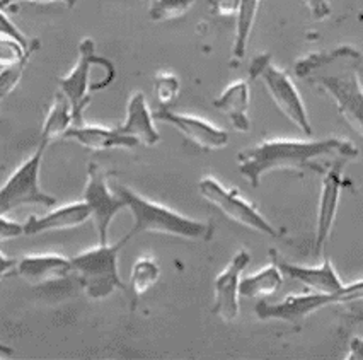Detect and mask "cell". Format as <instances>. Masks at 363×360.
Listing matches in <instances>:
<instances>
[{
    "instance_id": "6da1fadb",
    "label": "cell",
    "mask_w": 363,
    "mask_h": 360,
    "mask_svg": "<svg viewBox=\"0 0 363 360\" xmlns=\"http://www.w3.org/2000/svg\"><path fill=\"white\" fill-rule=\"evenodd\" d=\"M357 146L343 138L324 141H294V138H273L247 147L238 154L239 171L251 186H259L264 175L273 171H303L314 169L323 173L328 166L319 164L323 159L358 158Z\"/></svg>"
},
{
    "instance_id": "7a4b0ae2",
    "label": "cell",
    "mask_w": 363,
    "mask_h": 360,
    "mask_svg": "<svg viewBox=\"0 0 363 360\" xmlns=\"http://www.w3.org/2000/svg\"><path fill=\"white\" fill-rule=\"evenodd\" d=\"M115 190L133 215V227L130 231L132 237L138 234H164L183 237V239L206 241L212 236L213 229L210 224L177 214L169 207L152 202L123 185H116Z\"/></svg>"
},
{
    "instance_id": "3957f363",
    "label": "cell",
    "mask_w": 363,
    "mask_h": 360,
    "mask_svg": "<svg viewBox=\"0 0 363 360\" xmlns=\"http://www.w3.org/2000/svg\"><path fill=\"white\" fill-rule=\"evenodd\" d=\"M130 237L128 234L115 244H98L72 258V268L79 275L80 285L91 299L101 300L115 290H128L118 272V258Z\"/></svg>"
},
{
    "instance_id": "277c9868",
    "label": "cell",
    "mask_w": 363,
    "mask_h": 360,
    "mask_svg": "<svg viewBox=\"0 0 363 360\" xmlns=\"http://www.w3.org/2000/svg\"><path fill=\"white\" fill-rule=\"evenodd\" d=\"M249 79L261 80L269 97H272V101L280 109V113L284 114L286 120L292 121L302 133L311 137L312 125L306 104H303V99L301 97V92L295 87L290 75L285 70L278 69L275 63H273L272 55H257L255 60L251 62V65H249Z\"/></svg>"
},
{
    "instance_id": "5b68a950",
    "label": "cell",
    "mask_w": 363,
    "mask_h": 360,
    "mask_svg": "<svg viewBox=\"0 0 363 360\" xmlns=\"http://www.w3.org/2000/svg\"><path fill=\"white\" fill-rule=\"evenodd\" d=\"M48 143L40 142L38 149L7 178L0 190V215H7L11 210L24 205H57V198L43 192L40 186L41 160Z\"/></svg>"
},
{
    "instance_id": "8992f818",
    "label": "cell",
    "mask_w": 363,
    "mask_h": 360,
    "mask_svg": "<svg viewBox=\"0 0 363 360\" xmlns=\"http://www.w3.org/2000/svg\"><path fill=\"white\" fill-rule=\"evenodd\" d=\"M198 192L232 222L259 232V234L272 237L280 236L278 229L273 227V224H269L268 219H264V215L251 202L240 197L235 188H227L215 178L206 176L198 183Z\"/></svg>"
},
{
    "instance_id": "52a82bcc",
    "label": "cell",
    "mask_w": 363,
    "mask_h": 360,
    "mask_svg": "<svg viewBox=\"0 0 363 360\" xmlns=\"http://www.w3.org/2000/svg\"><path fill=\"white\" fill-rule=\"evenodd\" d=\"M106 63H109V60L96 53L94 41L91 38H86L79 45V58L74 69L70 70V74L57 79L58 91L63 92V96L72 104L75 126L86 125L84 124V111L92 99L91 92L96 91L94 84L91 82L92 70H94V67L106 65Z\"/></svg>"
},
{
    "instance_id": "ba28073f",
    "label": "cell",
    "mask_w": 363,
    "mask_h": 360,
    "mask_svg": "<svg viewBox=\"0 0 363 360\" xmlns=\"http://www.w3.org/2000/svg\"><path fill=\"white\" fill-rule=\"evenodd\" d=\"M307 79L335 101L341 118L363 137V86L358 72L345 70L341 74L309 75Z\"/></svg>"
},
{
    "instance_id": "9c48e42d",
    "label": "cell",
    "mask_w": 363,
    "mask_h": 360,
    "mask_svg": "<svg viewBox=\"0 0 363 360\" xmlns=\"http://www.w3.org/2000/svg\"><path fill=\"white\" fill-rule=\"evenodd\" d=\"M84 202L91 209V217L98 232L99 244H108V232L113 219L126 209V203L116 190L108 185L106 175L101 171L98 164L91 163L87 169V181L84 186Z\"/></svg>"
},
{
    "instance_id": "30bf717a",
    "label": "cell",
    "mask_w": 363,
    "mask_h": 360,
    "mask_svg": "<svg viewBox=\"0 0 363 360\" xmlns=\"http://www.w3.org/2000/svg\"><path fill=\"white\" fill-rule=\"evenodd\" d=\"M348 159H335L323 171L320 181V197L318 207V220H315V237H314V255H323L333 226H335L337 205H340L341 190H343V169Z\"/></svg>"
},
{
    "instance_id": "8fae6325",
    "label": "cell",
    "mask_w": 363,
    "mask_h": 360,
    "mask_svg": "<svg viewBox=\"0 0 363 360\" xmlns=\"http://www.w3.org/2000/svg\"><path fill=\"white\" fill-rule=\"evenodd\" d=\"M337 304L336 294H319V292H312V294H292L286 295L281 302L269 304L266 299L259 300L256 304L255 311L256 316L263 321H285L290 324H298L306 320L307 316L314 315L319 309Z\"/></svg>"
},
{
    "instance_id": "7c38bea8",
    "label": "cell",
    "mask_w": 363,
    "mask_h": 360,
    "mask_svg": "<svg viewBox=\"0 0 363 360\" xmlns=\"http://www.w3.org/2000/svg\"><path fill=\"white\" fill-rule=\"evenodd\" d=\"M155 120L174 126L186 141L201 151H218L229 146V133L195 114L176 113L169 108H160L154 113Z\"/></svg>"
},
{
    "instance_id": "4fadbf2b",
    "label": "cell",
    "mask_w": 363,
    "mask_h": 360,
    "mask_svg": "<svg viewBox=\"0 0 363 360\" xmlns=\"http://www.w3.org/2000/svg\"><path fill=\"white\" fill-rule=\"evenodd\" d=\"M251 263V255L246 249H240L230 260V263L222 270L213 283V315H217L225 323H232L239 316V283L242 272Z\"/></svg>"
},
{
    "instance_id": "5bb4252c",
    "label": "cell",
    "mask_w": 363,
    "mask_h": 360,
    "mask_svg": "<svg viewBox=\"0 0 363 360\" xmlns=\"http://www.w3.org/2000/svg\"><path fill=\"white\" fill-rule=\"evenodd\" d=\"M269 255H272V260L280 266L284 275L294 278V280L301 282L302 285L309 287L312 292L335 295L345 287L343 280L340 278V275H337L336 268L333 266L329 258H326V260L318 266H301L289 263L284 258L278 256L275 251H272Z\"/></svg>"
},
{
    "instance_id": "9a60e30c",
    "label": "cell",
    "mask_w": 363,
    "mask_h": 360,
    "mask_svg": "<svg viewBox=\"0 0 363 360\" xmlns=\"http://www.w3.org/2000/svg\"><path fill=\"white\" fill-rule=\"evenodd\" d=\"M87 219H91V209L86 202H75L70 205L55 209L43 217L31 215L24 224V234L38 236L43 232H57V231H69L82 226Z\"/></svg>"
},
{
    "instance_id": "2e32d148",
    "label": "cell",
    "mask_w": 363,
    "mask_h": 360,
    "mask_svg": "<svg viewBox=\"0 0 363 360\" xmlns=\"http://www.w3.org/2000/svg\"><path fill=\"white\" fill-rule=\"evenodd\" d=\"M154 113H150L143 92L137 91L130 96L126 104V118L123 125H120L121 133L137 138L143 146L152 147L160 142V133L154 125Z\"/></svg>"
},
{
    "instance_id": "e0dca14e",
    "label": "cell",
    "mask_w": 363,
    "mask_h": 360,
    "mask_svg": "<svg viewBox=\"0 0 363 360\" xmlns=\"http://www.w3.org/2000/svg\"><path fill=\"white\" fill-rule=\"evenodd\" d=\"M72 268V260L60 255H28L16 265V273L29 283H46L65 278Z\"/></svg>"
},
{
    "instance_id": "ac0fdd59",
    "label": "cell",
    "mask_w": 363,
    "mask_h": 360,
    "mask_svg": "<svg viewBox=\"0 0 363 360\" xmlns=\"http://www.w3.org/2000/svg\"><path fill=\"white\" fill-rule=\"evenodd\" d=\"M67 138L79 142L89 151H111V149H135L138 146L137 138L121 133L120 129H106L101 125L72 126Z\"/></svg>"
},
{
    "instance_id": "d6986e66",
    "label": "cell",
    "mask_w": 363,
    "mask_h": 360,
    "mask_svg": "<svg viewBox=\"0 0 363 360\" xmlns=\"http://www.w3.org/2000/svg\"><path fill=\"white\" fill-rule=\"evenodd\" d=\"M249 103H251L249 82L247 80H235L223 89L222 94L213 101V106L229 118L232 126L238 132H249L251 130Z\"/></svg>"
},
{
    "instance_id": "ffe728a7",
    "label": "cell",
    "mask_w": 363,
    "mask_h": 360,
    "mask_svg": "<svg viewBox=\"0 0 363 360\" xmlns=\"http://www.w3.org/2000/svg\"><path fill=\"white\" fill-rule=\"evenodd\" d=\"M284 283V272L275 261L266 265L264 268L257 270L256 273L240 278L239 292L240 298L263 300L272 298Z\"/></svg>"
},
{
    "instance_id": "44dd1931",
    "label": "cell",
    "mask_w": 363,
    "mask_h": 360,
    "mask_svg": "<svg viewBox=\"0 0 363 360\" xmlns=\"http://www.w3.org/2000/svg\"><path fill=\"white\" fill-rule=\"evenodd\" d=\"M72 126H75V120L70 101L63 96V92L57 91L52 108L45 118L43 129H41V142L52 143L53 141L65 137Z\"/></svg>"
},
{
    "instance_id": "7402d4cb",
    "label": "cell",
    "mask_w": 363,
    "mask_h": 360,
    "mask_svg": "<svg viewBox=\"0 0 363 360\" xmlns=\"http://www.w3.org/2000/svg\"><path fill=\"white\" fill-rule=\"evenodd\" d=\"M261 0H240V9L235 21V38H234V48L232 53L238 60H242L246 55L249 38H251L252 28H255V21L257 9H259Z\"/></svg>"
},
{
    "instance_id": "603a6c76",
    "label": "cell",
    "mask_w": 363,
    "mask_h": 360,
    "mask_svg": "<svg viewBox=\"0 0 363 360\" xmlns=\"http://www.w3.org/2000/svg\"><path fill=\"white\" fill-rule=\"evenodd\" d=\"M160 277V268L155 263L154 258H138L133 263L132 273H130V283L128 290L132 295L133 302H137L145 292H149L152 287L155 285Z\"/></svg>"
},
{
    "instance_id": "cb8c5ba5",
    "label": "cell",
    "mask_w": 363,
    "mask_h": 360,
    "mask_svg": "<svg viewBox=\"0 0 363 360\" xmlns=\"http://www.w3.org/2000/svg\"><path fill=\"white\" fill-rule=\"evenodd\" d=\"M195 0H154L149 9V19L154 23L183 18L191 9Z\"/></svg>"
},
{
    "instance_id": "d4e9b609",
    "label": "cell",
    "mask_w": 363,
    "mask_h": 360,
    "mask_svg": "<svg viewBox=\"0 0 363 360\" xmlns=\"http://www.w3.org/2000/svg\"><path fill=\"white\" fill-rule=\"evenodd\" d=\"M154 92L159 104L162 108H169L179 94V79L171 72H159L154 77Z\"/></svg>"
},
{
    "instance_id": "484cf974",
    "label": "cell",
    "mask_w": 363,
    "mask_h": 360,
    "mask_svg": "<svg viewBox=\"0 0 363 360\" xmlns=\"http://www.w3.org/2000/svg\"><path fill=\"white\" fill-rule=\"evenodd\" d=\"M2 36L18 41V43L24 46V48L29 50V52H36V50L40 48V43H38L36 40H29L26 35H23V33L16 28V24L11 23L9 16H7L6 11H2Z\"/></svg>"
},
{
    "instance_id": "4316f807",
    "label": "cell",
    "mask_w": 363,
    "mask_h": 360,
    "mask_svg": "<svg viewBox=\"0 0 363 360\" xmlns=\"http://www.w3.org/2000/svg\"><path fill=\"white\" fill-rule=\"evenodd\" d=\"M208 6L215 16H222V18L235 16L238 18L240 0H208Z\"/></svg>"
},
{
    "instance_id": "83f0119b",
    "label": "cell",
    "mask_w": 363,
    "mask_h": 360,
    "mask_svg": "<svg viewBox=\"0 0 363 360\" xmlns=\"http://www.w3.org/2000/svg\"><path fill=\"white\" fill-rule=\"evenodd\" d=\"M302 4L311 12L312 19L324 21L331 16V4H329V0H302Z\"/></svg>"
},
{
    "instance_id": "f1b7e54d",
    "label": "cell",
    "mask_w": 363,
    "mask_h": 360,
    "mask_svg": "<svg viewBox=\"0 0 363 360\" xmlns=\"http://www.w3.org/2000/svg\"><path fill=\"white\" fill-rule=\"evenodd\" d=\"M337 304L340 302H352V300H362L363 299V278L357 280L350 285H345L343 289L336 294Z\"/></svg>"
},
{
    "instance_id": "f546056e",
    "label": "cell",
    "mask_w": 363,
    "mask_h": 360,
    "mask_svg": "<svg viewBox=\"0 0 363 360\" xmlns=\"http://www.w3.org/2000/svg\"><path fill=\"white\" fill-rule=\"evenodd\" d=\"M21 234H24V226L14 222V220H9L7 215H2V217H0V241L19 237Z\"/></svg>"
},
{
    "instance_id": "4dcf8cb0",
    "label": "cell",
    "mask_w": 363,
    "mask_h": 360,
    "mask_svg": "<svg viewBox=\"0 0 363 360\" xmlns=\"http://www.w3.org/2000/svg\"><path fill=\"white\" fill-rule=\"evenodd\" d=\"M16 4H63L65 7H74L77 0H0V9L6 11Z\"/></svg>"
},
{
    "instance_id": "1f68e13d",
    "label": "cell",
    "mask_w": 363,
    "mask_h": 360,
    "mask_svg": "<svg viewBox=\"0 0 363 360\" xmlns=\"http://www.w3.org/2000/svg\"><path fill=\"white\" fill-rule=\"evenodd\" d=\"M346 359H354V360H363V338L357 337L350 342V351Z\"/></svg>"
},
{
    "instance_id": "d6a6232c",
    "label": "cell",
    "mask_w": 363,
    "mask_h": 360,
    "mask_svg": "<svg viewBox=\"0 0 363 360\" xmlns=\"http://www.w3.org/2000/svg\"><path fill=\"white\" fill-rule=\"evenodd\" d=\"M0 265H2V266H0V273L7 275V273H9L11 266L16 270V265H18V261H14V260L9 261V258H7L6 253L2 251V253H0Z\"/></svg>"
},
{
    "instance_id": "836d02e7",
    "label": "cell",
    "mask_w": 363,
    "mask_h": 360,
    "mask_svg": "<svg viewBox=\"0 0 363 360\" xmlns=\"http://www.w3.org/2000/svg\"><path fill=\"white\" fill-rule=\"evenodd\" d=\"M354 321H358V323H363V309L360 312H358L357 316H354Z\"/></svg>"
},
{
    "instance_id": "e575fe53",
    "label": "cell",
    "mask_w": 363,
    "mask_h": 360,
    "mask_svg": "<svg viewBox=\"0 0 363 360\" xmlns=\"http://www.w3.org/2000/svg\"><path fill=\"white\" fill-rule=\"evenodd\" d=\"M362 18H363V16H362Z\"/></svg>"
}]
</instances>
